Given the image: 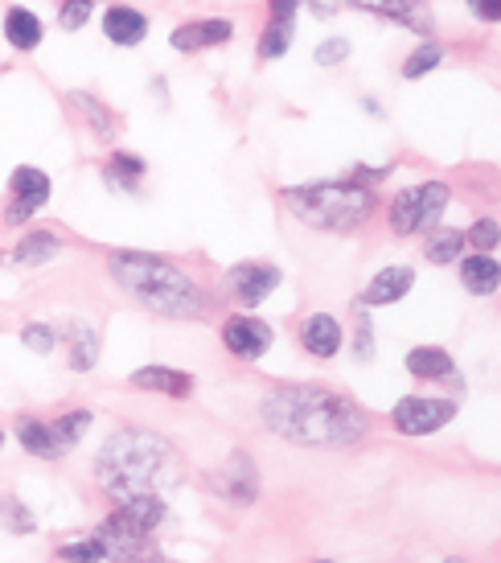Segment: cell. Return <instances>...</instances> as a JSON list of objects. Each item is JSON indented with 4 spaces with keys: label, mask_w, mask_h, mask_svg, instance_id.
Masks as SVG:
<instances>
[{
    "label": "cell",
    "mask_w": 501,
    "mask_h": 563,
    "mask_svg": "<svg viewBox=\"0 0 501 563\" xmlns=\"http://www.w3.org/2000/svg\"><path fill=\"white\" fill-rule=\"evenodd\" d=\"M260 420L267 433L284 436L292 445H313V449H350L371 428L358 403L325 387L267 391L260 403Z\"/></svg>",
    "instance_id": "6da1fadb"
},
{
    "label": "cell",
    "mask_w": 501,
    "mask_h": 563,
    "mask_svg": "<svg viewBox=\"0 0 501 563\" xmlns=\"http://www.w3.org/2000/svg\"><path fill=\"white\" fill-rule=\"evenodd\" d=\"M181 452L149 428H115L95 456V481L112 502L149 498L181 481Z\"/></svg>",
    "instance_id": "7a4b0ae2"
},
{
    "label": "cell",
    "mask_w": 501,
    "mask_h": 563,
    "mask_svg": "<svg viewBox=\"0 0 501 563\" xmlns=\"http://www.w3.org/2000/svg\"><path fill=\"white\" fill-rule=\"evenodd\" d=\"M108 272L136 304H145L156 317L198 321L210 317V297L186 267L152 251H112Z\"/></svg>",
    "instance_id": "3957f363"
},
{
    "label": "cell",
    "mask_w": 501,
    "mask_h": 563,
    "mask_svg": "<svg viewBox=\"0 0 501 563\" xmlns=\"http://www.w3.org/2000/svg\"><path fill=\"white\" fill-rule=\"evenodd\" d=\"M284 210L321 235H353L358 226H366L378 210V193L358 177L346 182H313V186H288Z\"/></svg>",
    "instance_id": "277c9868"
},
{
    "label": "cell",
    "mask_w": 501,
    "mask_h": 563,
    "mask_svg": "<svg viewBox=\"0 0 501 563\" xmlns=\"http://www.w3.org/2000/svg\"><path fill=\"white\" fill-rule=\"evenodd\" d=\"M448 202H452V189L444 182H419V186L399 189L387 207V223L399 239L411 235H424L431 226H440Z\"/></svg>",
    "instance_id": "5b68a950"
},
{
    "label": "cell",
    "mask_w": 501,
    "mask_h": 563,
    "mask_svg": "<svg viewBox=\"0 0 501 563\" xmlns=\"http://www.w3.org/2000/svg\"><path fill=\"white\" fill-rule=\"evenodd\" d=\"M461 403L456 399H436V395H403L394 408H390V428L399 436H436L444 433L448 424L456 420Z\"/></svg>",
    "instance_id": "8992f818"
},
{
    "label": "cell",
    "mask_w": 501,
    "mask_h": 563,
    "mask_svg": "<svg viewBox=\"0 0 501 563\" xmlns=\"http://www.w3.org/2000/svg\"><path fill=\"white\" fill-rule=\"evenodd\" d=\"M54 182L34 165H21L9 177V207H4V226H25L38 210L50 207Z\"/></svg>",
    "instance_id": "52a82bcc"
},
{
    "label": "cell",
    "mask_w": 501,
    "mask_h": 563,
    "mask_svg": "<svg viewBox=\"0 0 501 563\" xmlns=\"http://www.w3.org/2000/svg\"><path fill=\"white\" fill-rule=\"evenodd\" d=\"M218 338H223V350L230 358H239V362H260V358L272 350L276 329H272L267 321L251 317V313L242 309V313H230V317L223 321Z\"/></svg>",
    "instance_id": "ba28073f"
},
{
    "label": "cell",
    "mask_w": 501,
    "mask_h": 563,
    "mask_svg": "<svg viewBox=\"0 0 501 563\" xmlns=\"http://www.w3.org/2000/svg\"><path fill=\"white\" fill-rule=\"evenodd\" d=\"M279 280H284V272H279L276 263L247 260V263H235V267L226 272L223 288L242 304V309H260V304L279 288Z\"/></svg>",
    "instance_id": "9c48e42d"
},
{
    "label": "cell",
    "mask_w": 501,
    "mask_h": 563,
    "mask_svg": "<svg viewBox=\"0 0 501 563\" xmlns=\"http://www.w3.org/2000/svg\"><path fill=\"white\" fill-rule=\"evenodd\" d=\"M210 489L223 502H230V506H251L260 498V473L251 465V456L247 452H230L223 470L210 473Z\"/></svg>",
    "instance_id": "30bf717a"
},
{
    "label": "cell",
    "mask_w": 501,
    "mask_h": 563,
    "mask_svg": "<svg viewBox=\"0 0 501 563\" xmlns=\"http://www.w3.org/2000/svg\"><path fill=\"white\" fill-rule=\"evenodd\" d=\"M415 288V267L411 263H390L383 272H374L366 288L358 292V304L362 309H387V304H399Z\"/></svg>",
    "instance_id": "8fae6325"
},
{
    "label": "cell",
    "mask_w": 501,
    "mask_h": 563,
    "mask_svg": "<svg viewBox=\"0 0 501 563\" xmlns=\"http://www.w3.org/2000/svg\"><path fill=\"white\" fill-rule=\"evenodd\" d=\"M230 38H235V21H226V17H198V21L177 25V29L168 34V46H173L177 54H198V50H214V46H226Z\"/></svg>",
    "instance_id": "7c38bea8"
},
{
    "label": "cell",
    "mask_w": 501,
    "mask_h": 563,
    "mask_svg": "<svg viewBox=\"0 0 501 563\" xmlns=\"http://www.w3.org/2000/svg\"><path fill=\"white\" fill-rule=\"evenodd\" d=\"M95 535L108 543V555H112V560H136V555L149 551V530L131 523L124 510H112L103 523L95 526Z\"/></svg>",
    "instance_id": "4fadbf2b"
},
{
    "label": "cell",
    "mask_w": 501,
    "mask_h": 563,
    "mask_svg": "<svg viewBox=\"0 0 501 563\" xmlns=\"http://www.w3.org/2000/svg\"><path fill=\"white\" fill-rule=\"evenodd\" d=\"M297 338L313 358L329 362V358H337L346 350V325H341L334 313H309V317L300 321Z\"/></svg>",
    "instance_id": "5bb4252c"
},
{
    "label": "cell",
    "mask_w": 501,
    "mask_h": 563,
    "mask_svg": "<svg viewBox=\"0 0 501 563\" xmlns=\"http://www.w3.org/2000/svg\"><path fill=\"white\" fill-rule=\"evenodd\" d=\"M362 13H378V17L394 21V25H408L411 34H431V9L427 0H346Z\"/></svg>",
    "instance_id": "9a60e30c"
},
{
    "label": "cell",
    "mask_w": 501,
    "mask_h": 563,
    "mask_svg": "<svg viewBox=\"0 0 501 563\" xmlns=\"http://www.w3.org/2000/svg\"><path fill=\"white\" fill-rule=\"evenodd\" d=\"M99 25H103V38L112 41V46H124V50H131V46H140V41L149 38V17L140 9H131V4H108Z\"/></svg>",
    "instance_id": "2e32d148"
},
{
    "label": "cell",
    "mask_w": 501,
    "mask_h": 563,
    "mask_svg": "<svg viewBox=\"0 0 501 563\" xmlns=\"http://www.w3.org/2000/svg\"><path fill=\"white\" fill-rule=\"evenodd\" d=\"M128 383L136 391L165 395V399H189L193 395V375L173 371V366H140V371L128 375Z\"/></svg>",
    "instance_id": "e0dca14e"
},
{
    "label": "cell",
    "mask_w": 501,
    "mask_h": 563,
    "mask_svg": "<svg viewBox=\"0 0 501 563\" xmlns=\"http://www.w3.org/2000/svg\"><path fill=\"white\" fill-rule=\"evenodd\" d=\"M403 366L419 383H448V378H456V358L448 354L444 346H415V350H408Z\"/></svg>",
    "instance_id": "ac0fdd59"
},
{
    "label": "cell",
    "mask_w": 501,
    "mask_h": 563,
    "mask_svg": "<svg viewBox=\"0 0 501 563\" xmlns=\"http://www.w3.org/2000/svg\"><path fill=\"white\" fill-rule=\"evenodd\" d=\"M461 267V284L464 292H473V297H493L501 284V263L493 251H473V255H464L456 260Z\"/></svg>",
    "instance_id": "d6986e66"
},
{
    "label": "cell",
    "mask_w": 501,
    "mask_h": 563,
    "mask_svg": "<svg viewBox=\"0 0 501 563\" xmlns=\"http://www.w3.org/2000/svg\"><path fill=\"white\" fill-rule=\"evenodd\" d=\"M58 341H66V358H71V371L75 375H87L95 371V362H99V329H95L91 321H71Z\"/></svg>",
    "instance_id": "ffe728a7"
},
{
    "label": "cell",
    "mask_w": 501,
    "mask_h": 563,
    "mask_svg": "<svg viewBox=\"0 0 501 563\" xmlns=\"http://www.w3.org/2000/svg\"><path fill=\"white\" fill-rule=\"evenodd\" d=\"M0 29H4V41H9L13 50H21V54L38 50L41 38H46V25H41V17L34 13V9H21V4L4 9V21H0Z\"/></svg>",
    "instance_id": "44dd1931"
},
{
    "label": "cell",
    "mask_w": 501,
    "mask_h": 563,
    "mask_svg": "<svg viewBox=\"0 0 501 563\" xmlns=\"http://www.w3.org/2000/svg\"><path fill=\"white\" fill-rule=\"evenodd\" d=\"M13 436H17V445L29 456H38V461H58L62 456V449H58L54 440V428H50V420H34V415H21L17 428H13Z\"/></svg>",
    "instance_id": "7402d4cb"
},
{
    "label": "cell",
    "mask_w": 501,
    "mask_h": 563,
    "mask_svg": "<svg viewBox=\"0 0 501 563\" xmlns=\"http://www.w3.org/2000/svg\"><path fill=\"white\" fill-rule=\"evenodd\" d=\"M62 251V243H58V235H50V230H29L25 239H21L13 251H4L0 255V263H17V267H41V263H50Z\"/></svg>",
    "instance_id": "603a6c76"
},
{
    "label": "cell",
    "mask_w": 501,
    "mask_h": 563,
    "mask_svg": "<svg viewBox=\"0 0 501 563\" xmlns=\"http://www.w3.org/2000/svg\"><path fill=\"white\" fill-rule=\"evenodd\" d=\"M145 173H149L145 157H136V152H112V161L103 165V182H108L112 189H120V193L136 198V193H140V182H145Z\"/></svg>",
    "instance_id": "cb8c5ba5"
},
{
    "label": "cell",
    "mask_w": 501,
    "mask_h": 563,
    "mask_svg": "<svg viewBox=\"0 0 501 563\" xmlns=\"http://www.w3.org/2000/svg\"><path fill=\"white\" fill-rule=\"evenodd\" d=\"M424 255L427 263H436V267L456 263L464 255V230H456V226H431V230H427Z\"/></svg>",
    "instance_id": "d4e9b609"
},
{
    "label": "cell",
    "mask_w": 501,
    "mask_h": 563,
    "mask_svg": "<svg viewBox=\"0 0 501 563\" xmlns=\"http://www.w3.org/2000/svg\"><path fill=\"white\" fill-rule=\"evenodd\" d=\"M292 34H297V17H279V13H267V25H263V34H260V58H263V62H276V58L288 54Z\"/></svg>",
    "instance_id": "484cf974"
},
{
    "label": "cell",
    "mask_w": 501,
    "mask_h": 563,
    "mask_svg": "<svg viewBox=\"0 0 501 563\" xmlns=\"http://www.w3.org/2000/svg\"><path fill=\"white\" fill-rule=\"evenodd\" d=\"M91 420L95 415L87 412V408H78V412H66V415H58V420H50V428H54V440H58V449H62V456H66V452L75 449L78 440L87 436Z\"/></svg>",
    "instance_id": "4316f807"
},
{
    "label": "cell",
    "mask_w": 501,
    "mask_h": 563,
    "mask_svg": "<svg viewBox=\"0 0 501 563\" xmlns=\"http://www.w3.org/2000/svg\"><path fill=\"white\" fill-rule=\"evenodd\" d=\"M448 58V50L440 46V41H431V38H424L415 50H411L408 58H403V78H424V75H431L440 62Z\"/></svg>",
    "instance_id": "83f0119b"
},
{
    "label": "cell",
    "mask_w": 501,
    "mask_h": 563,
    "mask_svg": "<svg viewBox=\"0 0 501 563\" xmlns=\"http://www.w3.org/2000/svg\"><path fill=\"white\" fill-rule=\"evenodd\" d=\"M71 103H75V112H83L87 120H91V128L103 136V140H112L115 136V115L95 99V95H87V91H71Z\"/></svg>",
    "instance_id": "f1b7e54d"
},
{
    "label": "cell",
    "mask_w": 501,
    "mask_h": 563,
    "mask_svg": "<svg viewBox=\"0 0 501 563\" xmlns=\"http://www.w3.org/2000/svg\"><path fill=\"white\" fill-rule=\"evenodd\" d=\"M21 346L25 350H34V354H54L58 350V329L54 325H46V321H29V325H21Z\"/></svg>",
    "instance_id": "f546056e"
},
{
    "label": "cell",
    "mask_w": 501,
    "mask_h": 563,
    "mask_svg": "<svg viewBox=\"0 0 501 563\" xmlns=\"http://www.w3.org/2000/svg\"><path fill=\"white\" fill-rule=\"evenodd\" d=\"M0 523L9 526V530H17V535H34L38 530V523H34V514H29V506L21 502V498H0Z\"/></svg>",
    "instance_id": "4dcf8cb0"
},
{
    "label": "cell",
    "mask_w": 501,
    "mask_h": 563,
    "mask_svg": "<svg viewBox=\"0 0 501 563\" xmlns=\"http://www.w3.org/2000/svg\"><path fill=\"white\" fill-rule=\"evenodd\" d=\"M58 560H112L108 555V543L99 535H87V539H75V543H62L54 551Z\"/></svg>",
    "instance_id": "1f68e13d"
},
{
    "label": "cell",
    "mask_w": 501,
    "mask_h": 563,
    "mask_svg": "<svg viewBox=\"0 0 501 563\" xmlns=\"http://www.w3.org/2000/svg\"><path fill=\"white\" fill-rule=\"evenodd\" d=\"M95 13V0H62L58 4V25L66 29V34H78Z\"/></svg>",
    "instance_id": "d6a6232c"
},
{
    "label": "cell",
    "mask_w": 501,
    "mask_h": 563,
    "mask_svg": "<svg viewBox=\"0 0 501 563\" xmlns=\"http://www.w3.org/2000/svg\"><path fill=\"white\" fill-rule=\"evenodd\" d=\"M464 243H473L477 251H498V218H477L464 230Z\"/></svg>",
    "instance_id": "836d02e7"
},
{
    "label": "cell",
    "mask_w": 501,
    "mask_h": 563,
    "mask_svg": "<svg viewBox=\"0 0 501 563\" xmlns=\"http://www.w3.org/2000/svg\"><path fill=\"white\" fill-rule=\"evenodd\" d=\"M316 66H325V71H334V66H341L346 58H350V41L346 38H325L321 46L313 50Z\"/></svg>",
    "instance_id": "e575fe53"
},
{
    "label": "cell",
    "mask_w": 501,
    "mask_h": 563,
    "mask_svg": "<svg viewBox=\"0 0 501 563\" xmlns=\"http://www.w3.org/2000/svg\"><path fill=\"white\" fill-rule=\"evenodd\" d=\"M464 4H468V13H477V17L489 21V25L501 21V0H464Z\"/></svg>",
    "instance_id": "d590c367"
},
{
    "label": "cell",
    "mask_w": 501,
    "mask_h": 563,
    "mask_svg": "<svg viewBox=\"0 0 501 563\" xmlns=\"http://www.w3.org/2000/svg\"><path fill=\"white\" fill-rule=\"evenodd\" d=\"M374 350H378V346H374L371 325H366V321H362V325H358V346H353V358H358V362H371V354H374Z\"/></svg>",
    "instance_id": "8d00e7d4"
},
{
    "label": "cell",
    "mask_w": 501,
    "mask_h": 563,
    "mask_svg": "<svg viewBox=\"0 0 501 563\" xmlns=\"http://www.w3.org/2000/svg\"><path fill=\"white\" fill-rule=\"evenodd\" d=\"M300 4H309L316 17H334V13H341L346 0H300Z\"/></svg>",
    "instance_id": "74e56055"
},
{
    "label": "cell",
    "mask_w": 501,
    "mask_h": 563,
    "mask_svg": "<svg viewBox=\"0 0 501 563\" xmlns=\"http://www.w3.org/2000/svg\"><path fill=\"white\" fill-rule=\"evenodd\" d=\"M0 445H4V436H0Z\"/></svg>",
    "instance_id": "f35d334b"
},
{
    "label": "cell",
    "mask_w": 501,
    "mask_h": 563,
    "mask_svg": "<svg viewBox=\"0 0 501 563\" xmlns=\"http://www.w3.org/2000/svg\"><path fill=\"white\" fill-rule=\"evenodd\" d=\"M95 4H99V0H95Z\"/></svg>",
    "instance_id": "ab89813d"
}]
</instances>
